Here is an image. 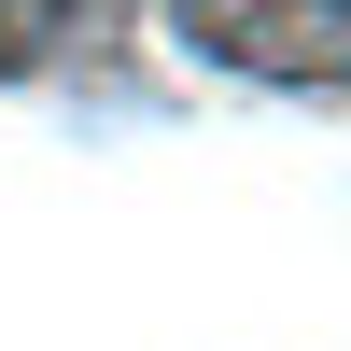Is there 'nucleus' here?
Masks as SVG:
<instances>
[{
	"mask_svg": "<svg viewBox=\"0 0 351 351\" xmlns=\"http://www.w3.org/2000/svg\"><path fill=\"white\" fill-rule=\"evenodd\" d=\"M169 28H183L211 71L351 99V0H169Z\"/></svg>",
	"mask_w": 351,
	"mask_h": 351,
	"instance_id": "f257e3e1",
	"label": "nucleus"
},
{
	"mask_svg": "<svg viewBox=\"0 0 351 351\" xmlns=\"http://www.w3.org/2000/svg\"><path fill=\"white\" fill-rule=\"evenodd\" d=\"M84 28H99V0H0V84H14V71H56Z\"/></svg>",
	"mask_w": 351,
	"mask_h": 351,
	"instance_id": "f03ea898",
	"label": "nucleus"
}]
</instances>
